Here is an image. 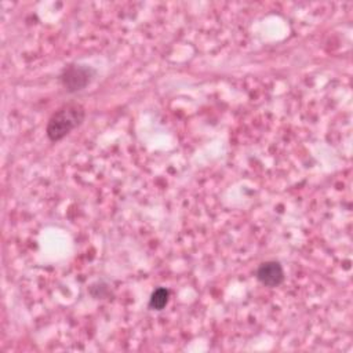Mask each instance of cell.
I'll return each mask as SVG.
<instances>
[{
	"instance_id": "obj_2",
	"label": "cell",
	"mask_w": 353,
	"mask_h": 353,
	"mask_svg": "<svg viewBox=\"0 0 353 353\" xmlns=\"http://www.w3.org/2000/svg\"><path fill=\"white\" fill-rule=\"evenodd\" d=\"M97 70L88 65L70 63L59 74V83L66 92L74 94L84 90L94 80Z\"/></svg>"
},
{
	"instance_id": "obj_3",
	"label": "cell",
	"mask_w": 353,
	"mask_h": 353,
	"mask_svg": "<svg viewBox=\"0 0 353 353\" xmlns=\"http://www.w3.org/2000/svg\"><path fill=\"white\" fill-rule=\"evenodd\" d=\"M258 281L266 287H277L284 281V270L280 262L277 261H266L261 263L255 273Z\"/></svg>"
},
{
	"instance_id": "obj_4",
	"label": "cell",
	"mask_w": 353,
	"mask_h": 353,
	"mask_svg": "<svg viewBox=\"0 0 353 353\" xmlns=\"http://www.w3.org/2000/svg\"><path fill=\"white\" fill-rule=\"evenodd\" d=\"M170 299V291L165 287L156 288L149 299V307L152 310H163Z\"/></svg>"
},
{
	"instance_id": "obj_1",
	"label": "cell",
	"mask_w": 353,
	"mask_h": 353,
	"mask_svg": "<svg viewBox=\"0 0 353 353\" xmlns=\"http://www.w3.org/2000/svg\"><path fill=\"white\" fill-rule=\"evenodd\" d=\"M85 117L83 105L77 102H68L57 109L48 119L46 134L51 142H58L65 138L74 128L81 125Z\"/></svg>"
}]
</instances>
